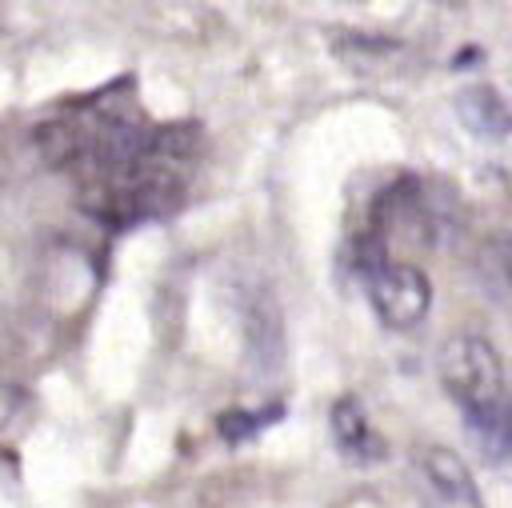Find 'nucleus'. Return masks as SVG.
<instances>
[{"mask_svg": "<svg viewBox=\"0 0 512 508\" xmlns=\"http://www.w3.org/2000/svg\"><path fill=\"white\" fill-rule=\"evenodd\" d=\"M356 272L364 276L368 304H372V312L380 316L384 328L404 332V328H416L428 316V308H432L428 276L408 260H392L388 248L372 232L356 240Z\"/></svg>", "mask_w": 512, "mask_h": 508, "instance_id": "f257e3e1", "label": "nucleus"}, {"mask_svg": "<svg viewBox=\"0 0 512 508\" xmlns=\"http://www.w3.org/2000/svg\"><path fill=\"white\" fill-rule=\"evenodd\" d=\"M436 368H440L444 392L460 404L464 416L508 404L504 400V364L484 336H472V332L448 336Z\"/></svg>", "mask_w": 512, "mask_h": 508, "instance_id": "f03ea898", "label": "nucleus"}, {"mask_svg": "<svg viewBox=\"0 0 512 508\" xmlns=\"http://www.w3.org/2000/svg\"><path fill=\"white\" fill-rule=\"evenodd\" d=\"M244 348L252 372L268 376L284 368V320H280V304L264 288L252 292L244 304Z\"/></svg>", "mask_w": 512, "mask_h": 508, "instance_id": "7ed1b4c3", "label": "nucleus"}, {"mask_svg": "<svg viewBox=\"0 0 512 508\" xmlns=\"http://www.w3.org/2000/svg\"><path fill=\"white\" fill-rule=\"evenodd\" d=\"M416 464H420L424 480H428L444 500H452V504H468V508L480 504L476 476L468 472V464H464L460 452H452V448H444V444H428V448L416 456Z\"/></svg>", "mask_w": 512, "mask_h": 508, "instance_id": "20e7f679", "label": "nucleus"}, {"mask_svg": "<svg viewBox=\"0 0 512 508\" xmlns=\"http://www.w3.org/2000/svg\"><path fill=\"white\" fill-rule=\"evenodd\" d=\"M328 424H332L336 448H340L348 460L368 464V460H380V456H384V440L372 432V424H368V416H364V408H360L356 396H340V400L332 404Z\"/></svg>", "mask_w": 512, "mask_h": 508, "instance_id": "39448f33", "label": "nucleus"}, {"mask_svg": "<svg viewBox=\"0 0 512 508\" xmlns=\"http://www.w3.org/2000/svg\"><path fill=\"white\" fill-rule=\"evenodd\" d=\"M456 116L460 124L472 132V136H484V140H500V136H512V108L504 104V96L488 84H472L456 96Z\"/></svg>", "mask_w": 512, "mask_h": 508, "instance_id": "423d86ee", "label": "nucleus"}, {"mask_svg": "<svg viewBox=\"0 0 512 508\" xmlns=\"http://www.w3.org/2000/svg\"><path fill=\"white\" fill-rule=\"evenodd\" d=\"M472 272H476L480 292L512 312V232H500V236L484 240L476 260H472Z\"/></svg>", "mask_w": 512, "mask_h": 508, "instance_id": "0eeeda50", "label": "nucleus"}, {"mask_svg": "<svg viewBox=\"0 0 512 508\" xmlns=\"http://www.w3.org/2000/svg\"><path fill=\"white\" fill-rule=\"evenodd\" d=\"M464 428H468V436L476 440L480 456L492 460V464H500V460L512 452V400L500 404V408L464 416Z\"/></svg>", "mask_w": 512, "mask_h": 508, "instance_id": "6e6552de", "label": "nucleus"}, {"mask_svg": "<svg viewBox=\"0 0 512 508\" xmlns=\"http://www.w3.org/2000/svg\"><path fill=\"white\" fill-rule=\"evenodd\" d=\"M272 420H280V404H272V408H264V412L228 408V412H220V420H216V432H220L228 444H244V440H252L260 428H268Z\"/></svg>", "mask_w": 512, "mask_h": 508, "instance_id": "1a4fd4ad", "label": "nucleus"}]
</instances>
